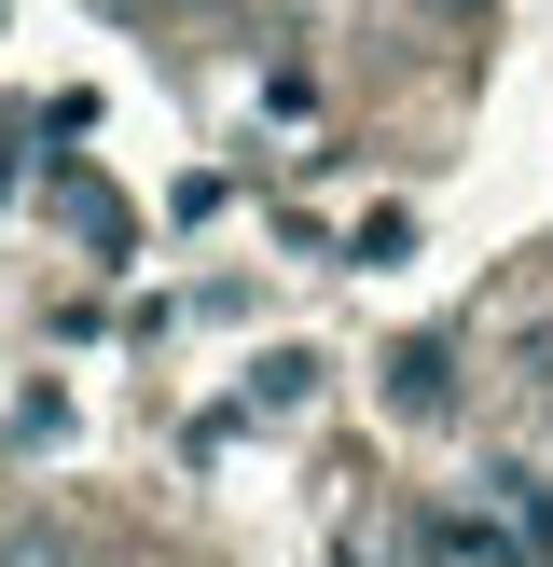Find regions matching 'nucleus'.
<instances>
[{
	"instance_id": "obj_1",
	"label": "nucleus",
	"mask_w": 553,
	"mask_h": 567,
	"mask_svg": "<svg viewBox=\"0 0 553 567\" xmlns=\"http://www.w3.org/2000/svg\"><path fill=\"white\" fill-rule=\"evenodd\" d=\"M0 567H70V540H55V526H14V540H0Z\"/></svg>"
},
{
	"instance_id": "obj_2",
	"label": "nucleus",
	"mask_w": 553,
	"mask_h": 567,
	"mask_svg": "<svg viewBox=\"0 0 553 567\" xmlns=\"http://www.w3.org/2000/svg\"><path fill=\"white\" fill-rule=\"evenodd\" d=\"M415 14H442V28H484V14H498V0H415Z\"/></svg>"
}]
</instances>
